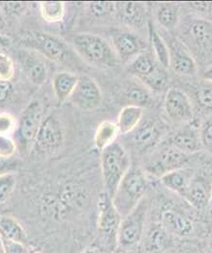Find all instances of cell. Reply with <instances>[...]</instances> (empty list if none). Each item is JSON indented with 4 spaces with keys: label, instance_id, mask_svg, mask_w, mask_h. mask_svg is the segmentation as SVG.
Instances as JSON below:
<instances>
[{
    "label": "cell",
    "instance_id": "obj_1",
    "mask_svg": "<svg viewBox=\"0 0 212 253\" xmlns=\"http://www.w3.org/2000/svg\"><path fill=\"white\" fill-rule=\"evenodd\" d=\"M20 44L23 48L32 50L51 62L67 66H78L79 56L74 49L61 38L42 31L25 32Z\"/></svg>",
    "mask_w": 212,
    "mask_h": 253
},
{
    "label": "cell",
    "instance_id": "obj_2",
    "mask_svg": "<svg viewBox=\"0 0 212 253\" xmlns=\"http://www.w3.org/2000/svg\"><path fill=\"white\" fill-rule=\"evenodd\" d=\"M72 48L83 61L103 67H115L120 61L114 48L104 38L91 33H78L70 37Z\"/></svg>",
    "mask_w": 212,
    "mask_h": 253
},
{
    "label": "cell",
    "instance_id": "obj_3",
    "mask_svg": "<svg viewBox=\"0 0 212 253\" xmlns=\"http://www.w3.org/2000/svg\"><path fill=\"white\" fill-rule=\"evenodd\" d=\"M193 58L209 63L212 61V23L207 18L191 17L185 20L178 36Z\"/></svg>",
    "mask_w": 212,
    "mask_h": 253
},
{
    "label": "cell",
    "instance_id": "obj_4",
    "mask_svg": "<svg viewBox=\"0 0 212 253\" xmlns=\"http://www.w3.org/2000/svg\"><path fill=\"white\" fill-rule=\"evenodd\" d=\"M148 188L145 173L137 168L130 167L124 175L112 198L114 206L122 219L139 205Z\"/></svg>",
    "mask_w": 212,
    "mask_h": 253
},
{
    "label": "cell",
    "instance_id": "obj_5",
    "mask_svg": "<svg viewBox=\"0 0 212 253\" xmlns=\"http://www.w3.org/2000/svg\"><path fill=\"white\" fill-rule=\"evenodd\" d=\"M101 173L105 191L111 198L130 168V159L125 148L114 142L101 152Z\"/></svg>",
    "mask_w": 212,
    "mask_h": 253
},
{
    "label": "cell",
    "instance_id": "obj_6",
    "mask_svg": "<svg viewBox=\"0 0 212 253\" xmlns=\"http://www.w3.org/2000/svg\"><path fill=\"white\" fill-rule=\"evenodd\" d=\"M43 107L39 100H33L23 110L17 121L16 141L17 148L24 154H28L37 139L40 126L42 123Z\"/></svg>",
    "mask_w": 212,
    "mask_h": 253
},
{
    "label": "cell",
    "instance_id": "obj_7",
    "mask_svg": "<svg viewBox=\"0 0 212 253\" xmlns=\"http://www.w3.org/2000/svg\"><path fill=\"white\" fill-rule=\"evenodd\" d=\"M146 216V203L142 200L130 214L122 219L117 233V244L121 248L131 249L140 243L145 234Z\"/></svg>",
    "mask_w": 212,
    "mask_h": 253
},
{
    "label": "cell",
    "instance_id": "obj_8",
    "mask_svg": "<svg viewBox=\"0 0 212 253\" xmlns=\"http://www.w3.org/2000/svg\"><path fill=\"white\" fill-rule=\"evenodd\" d=\"M159 32L168 47L169 68L179 76H194L197 73L198 66L190 51L177 36H173L170 32L164 31L163 29Z\"/></svg>",
    "mask_w": 212,
    "mask_h": 253
},
{
    "label": "cell",
    "instance_id": "obj_9",
    "mask_svg": "<svg viewBox=\"0 0 212 253\" xmlns=\"http://www.w3.org/2000/svg\"><path fill=\"white\" fill-rule=\"evenodd\" d=\"M191 156L178 149L164 144L161 150L153 156L146 166V171L155 177L161 178L164 174L184 168L189 163Z\"/></svg>",
    "mask_w": 212,
    "mask_h": 253
},
{
    "label": "cell",
    "instance_id": "obj_10",
    "mask_svg": "<svg viewBox=\"0 0 212 253\" xmlns=\"http://www.w3.org/2000/svg\"><path fill=\"white\" fill-rule=\"evenodd\" d=\"M122 217L116 210L112 198L103 192L98 202V230L105 243L113 246L117 243V233Z\"/></svg>",
    "mask_w": 212,
    "mask_h": 253
},
{
    "label": "cell",
    "instance_id": "obj_11",
    "mask_svg": "<svg viewBox=\"0 0 212 253\" xmlns=\"http://www.w3.org/2000/svg\"><path fill=\"white\" fill-rule=\"evenodd\" d=\"M112 46L120 62L129 63L147 50L145 41L130 29H115L112 32Z\"/></svg>",
    "mask_w": 212,
    "mask_h": 253
},
{
    "label": "cell",
    "instance_id": "obj_12",
    "mask_svg": "<svg viewBox=\"0 0 212 253\" xmlns=\"http://www.w3.org/2000/svg\"><path fill=\"white\" fill-rule=\"evenodd\" d=\"M103 100V95L97 82L88 75H81L77 82L69 101L82 111H94Z\"/></svg>",
    "mask_w": 212,
    "mask_h": 253
},
{
    "label": "cell",
    "instance_id": "obj_13",
    "mask_svg": "<svg viewBox=\"0 0 212 253\" xmlns=\"http://www.w3.org/2000/svg\"><path fill=\"white\" fill-rule=\"evenodd\" d=\"M164 111L167 116L177 123L192 122L193 104L190 97L179 87H170L164 97Z\"/></svg>",
    "mask_w": 212,
    "mask_h": 253
},
{
    "label": "cell",
    "instance_id": "obj_14",
    "mask_svg": "<svg viewBox=\"0 0 212 253\" xmlns=\"http://www.w3.org/2000/svg\"><path fill=\"white\" fill-rule=\"evenodd\" d=\"M64 138L61 122L56 116L49 115L42 120L34 147L42 154H52L61 148Z\"/></svg>",
    "mask_w": 212,
    "mask_h": 253
},
{
    "label": "cell",
    "instance_id": "obj_15",
    "mask_svg": "<svg viewBox=\"0 0 212 253\" xmlns=\"http://www.w3.org/2000/svg\"><path fill=\"white\" fill-rule=\"evenodd\" d=\"M160 224L170 235L177 237H187L194 231L192 219L178 207L170 204L163 206L160 214Z\"/></svg>",
    "mask_w": 212,
    "mask_h": 253
},
{
    "label": "cell",
    "instance_id": "obj_16",
    "mask_svg": "<svg viewBox=\"0 0 212 253\" xmlns=\"http://www.w3.org/2000/svg\"><path fill=\"white\" fill-rule=\"evenodd\" d=\"M148 3L115 2V18L129 29H142L148 25Z\"/></svg>",
    "mask_w": 212,
    "mask_h": 253
},
{
    "label": "cell",
    "instance_id": "obj_17",
    "mask_svg": "<svg viewBox=\"0 0 212 253\" xmlns=\"http://www.w3.org/2000/svg\"><path fill=\"white\" fill-rule=\"evenodd\" d=\"M17 59L22 71L33 84L42 86L48 77V70L43 57L32 50L22 48L17 52Z\"/></svg>",
    "mask_w": 212,
    "mask_h": 253
},
{
    "label": "cell",
    "instance_id": "obj_18",
    "mask_svg": "<svg viewBox=\"0 0 212 253\" xmlns=\"http://www.w3.org/2000/svg\"><path fill=\"white\" fill-rule=\"evenodd\" d=\"M212 188V177L195 174L183 199L196 210H205L209 206Z\"/></svg>",
    "mask_w": 212,
    "mask_h": 253
},
{
    "label": "cell",
    "instance_id": "obj_19",
    "mask_svg": "<svg viewBox=\"0 0 212 253\" xmlns=\"http://www.w3.org/2000/svg\"><path fill=\"white\" fill-rule=\"evenodd\" d=\"M165 144L170 145L189 156L195 155L203 149L200 139L199 127H197L193 123L175 132L169 137Z\"/></svg>",
    "mask_w": 212,
    "mask_h": 253
},
{
    "label": "cell",
    "instance_id": "obj_20",
    "mask_svg": "<svg viewBox=\"0 0 212 253\" xmlns=\"http://www.w3.org/2000/svg\"><path fill=\"white\" fill-rule=\"evenodd\" d=\"M132 132V142L140 153H144L154 148L161 140L163 133L158 123L151 119H147L143 122L141 121Z\"/></svg>",
    "mask_w": 212,
    "mask_h": 253
},
{
    "label": "cell",
    "instance_id": "obj_21",
    "mask_svg": "<svg viewBox=\"0 0 212 253\" xmlns=\"http://www.w3.org/2000/svg\"><path fill=\"white\" fill-rule=\"evenodd\" d=\"M157 23L164 31H174L179 23V6L178 3L161 2L151 4Z\"/></svg>",
    "mask_w": 212,
    "mask_h": 253
},
{
    "label": "cell",
    "instance_id": "obj_22",
    "mask_svg": "<svg viewBox=\"0 0 212 253\" xmlns=\"http://www.w3.org/2000/svg\"><path fill=\"white\" fill-rule=\"evenodd\" d=\"M194 174L195 172L193 169L184 167L164 174L160 179L167 189L178 194L181 198H184Z\"/></svg>",
    "mask_w": 212,
    "mask_h": 253
},
{
    "label": "cell",
    "instance_id": "obj_23",
    "mask_svg": "<svg viewBox=\"0 0 212 253\" xmlns=\"http://www.w3.org/2000/svg\"><path fill=\"white\" fill-rule=\"evenodd\" d=\"M79 76L70 71L57 72L52 79V87L60 103L69 100L77 84Z\"/></svg>",
    "mask_w": 212,
    "mask_h": 253
},
{
    "label": "cell",
    "instance_id": "obj_24",
    "mask_svg": "<svg viewBox=\"0 0 212 253\" xmlns=\"http://www.w3.org/2000/svg\"><path fill=\"white\" fill-rule=\"evenodd\" d=\"M144 109L135 106H126L118 114L116 125L120 134L126 135L132 132L141 123Z\"/></svg>",
    "mask_w": 212,
    "mask_h": 253
},
{
    "label": "cell",
    "instance_id": "obj_25",
    "mask_svg": "<svg viewBox=\"0 0 212 253\" xmlns=\"http://www.w3.org/2000/svg\"><path fill=\"white\" fill-rule=\"evenodd\" d=\"M159 64L160 63L157 62L154 55L145 51L128 63L127 71L139 82H142L156 69Z\"/></svg>",
    "mask_w": 212,
    "mask_h": 253
},
{
    "label": "cell",
    "instance_id": "obj_26",
    "mask_svg": "<svg viewBox=\"0 0 212 253\" xmlns=\"http://www.w3.org/2000/svg\"><path fill=\"white\" fill-rule=\"evenodd\" d=\"M148 36L153 55L157 62L166 69H169V52L162 35L150 19L148 22Z\"/></svg>",
    "mask_w": 212,
    "mask_h": 253
},
{
    "label": "cell",
    "instance_id": "obj_27",
    "mask_svg": "<svg viewBox=\"0 0 212 253\" xmlns=\"http://www.w3.org/2000/svg\"><path fill=\"white\" fill-rule=\"evenodd\" d=\"M169 235L161 224L151 226L145 235V251L148 253H164L170 245Z\"/></svg>",
    "mask_w": 212,
    "mask_h": 253
},
{
    "label": "cell",
    "instance_id": "obj_28",
    "mask_svg": "<svg viewBox=\"0 0 212 253\" xmlns=\"http://www.w3.org/2000/svg\"><path fill=\"white\" fill-rule=\"evenodd\" d=\"M124 99L127 106H135L144 109L153 104V98L150 90L143 84H130L124 90Z\"/></svg>",
    "mask_w": 212,
    "mask_h": 253
},
{
    "label": "cell",
    "instance_id": "obj_29",
    "mask_svg": "<svg viewBox=\"0 0 212 253\" xmlns=\"http://www.w3.org/2000/svg\"><path fill=\"white\" fill-rule=\"evenodd\" d=\"M119 134L116 123L110 120L103 121L97 126L94 133V146L98 151L102 152L107 147L116 142L117 135Z\"/></svg>",
    "mask_w": 212,
    "mask_h": 253
},
{
    "label": "cell",
    "instance_id": "obj_30",
    "mask_svg": "<svg viewBox=\"0 0 212 253\" xmlns=\"http://www.w3.org/2000/svg\"><path fill=\"white\" fill-rule=\"evenodd\" d=\"M0 235L25 244L27 235L22 225L11 216H2L0 218Z\"/></svg>",
    "mask_w": 212,
    "mask_h": 253
},
{
    "label": "cell",
    "instance_id": "obj_31",
    "mask_svg": "<svg viewBox=\"0 0 212 253\" xmlns=\"http://www.w3.org/2000/svg\"><path fill=\"white\" fill-rule=\"evenodd\" d=\"M196 105L203 111L212 112V82L202 80L192 87Z\"/></svg>",
    "mask_w": 212,
    "mask_h": 253
},
{
    "label": "cell",
    "instance_id": "obj_32",
    "mask_svg": "<svg viewBox=\"0 0 212 253\" xmlns=\"http://www.w3.org/2000/svg\"><path fill=\"white\" fill-rule=\"evenodd\" d=\"M140 83L151 91L162 92L168 85L169 73L166 68L159 64L156 69Z\"/></svg>",
    "mask_w": 212,
    "mask_h": 253
},
{
    "label": "cell",
    "instance_id": "obj_33",
    "mask_svg": "<svg viewBox=\"0 0 212 253\" xmlns=\"http://www.w3.org/2000/svg\"><path fill=\"white\" fill-rule=\"evenodd\" d=\"M39 7L42 18L50 23L60 22L65 16V8L64 2L45 1L41 2L39 4Z\"/></svg>",
    "mask_w": 212,
    "mask_h": 253
},
{
    "label": "cell",
    "instance_id": "obj_34",
    "mask_svg": "<svg viewBox=\"0 0 212 253\" xmlns=\"http://www.w3.org/2000/svg\"><path fill=\"white\" fill-rule=\"evenodd\" d=\"M89 16L94 18H107L114 16L115 2H90L86 4Z\"/></svg>",
    "mask_w": 212,
    "mask_h": 253
},
{
    "label": "cell",
    "instance_id": "obj_35",
    "mask_svg": "<svg viewBox=\"0 0 212 253\" xmlns=\"http://www.w3.org/2000/svg\"><path fill=\"white\" fill-rule=\"evenodd\" d=\"M199 133L203 149L212 156V114L202 122Z\"/></svg>",
    "mask_w": 212,
    "mask_h": 253
},
{
    "label": "cell",
    "instance_id": "obj_36",
    "mask_svg": "<svg viewBox=\"0 0 212 253\" xmlns=\"http://www.w3.org/2000/svg\"><path fill=\"white\" fill-rule=\"evenodd\" d=\"M16 176L14 173L3 174L0 176V204L5 203L15 190Z\"/></svg>",
    "mask_w": 212,
    "mask_h": 253
},
{
    "label": "cell",
    "instance_id": "obj_37",
    "mask_svg": "<svg viewBox=\"0 0 212 253\" xmlns=\"http://www.w3.org/2000/svg\"><path fill=\"white\" fill-rule=\"evenodd\" d=\"M15 76V64L5 53L0 52V81L10 82Z\"/></svg>",
    "mask_w": 212,
    "mask_h": 253
},
{
    "label": "cell",
    "instance_id": "obj_38",
    "mask_svg": "<svg viewBox=\"0 0 212 253\" xmlns=\"http://www.w3.org/2000/svg\"><path fill=\"white\" fill-rule=\"evenodd\" d=\"M0 245L3 253H30L25 244L10 240L0 235Z\"/></svg>",
    "mask_w": 212,
    "mask_h": 253
},
{
    "label": "cell",
    "instance_id": "obj_39",
    "mask_svg": "<svg viewBox=\"0 0 212 253\" xmlns=\"http://www.w3.org/2000/svg\"><path fill=\"white\" fill-rule=\"evenodd\" d=\"M16 118L8 113V112H1L0 113V134L1 135H9L16 131Z\"/></svg>",
    "mask_w": 212,
    "mask_h": 253
},
{
    "label": "cell",
    "instance_id": "obj_40",
    "mask_svg": "<svg viewBox=\"0 0 212 253\" xmlns=\"http://www.w3.org/2000/svg\"><path fill=\"white\" fill-rule=\"evenodd\" d=\"M16 143L9 135L0 134V158H11L16 152Z\"/></svg>",
    "mask_w": 212,
    "mask_h": 253
},
{
    "label": "cell",
    "instance_id": "obj_41",
    "mask_svg": "<svg viewBox=\"0 0 212 253\" xmlns=\"http://www.w3.org/2000/svg\"><path fill=\"white\" fill-rule=\"evenodd\" d=\"M185 5L195 13L197 17L205 18V16H212V3L211 2H192L186 3Z\"/></svg>",
    "mask_w": 212,
    "mask_h": 253
},
{
    "label": "cell",
    "instance_id": "obj_42",
    "mask_svg": "<svg viewBox=\"0 0 212 253\" xmlns=\"http://www.w3.org/2000/svg\"><path fill=\"white\" fill-rule=\"evenodd\" d=\"M28 6V3H0V7H2V10L7 15L13 16L23 15L24 12L27 10Z\"/></svg>",
    "mask_w": 212,
    "mask_h": 253
},
{
    "label": "cell",
    "instance_id": "obj_43",
    "mask_svg": "<svg viewBox=\"0 0 212 253\" xmlns=\"http://www.w3.org/2000/svg\"><path fill=\"white\" fill-rule=\"evenodd\" d=\"M18 167V161L14 158H0V176L14 173Z\"/></svg>",
    "mask_w": 212,
    "mask_h": 253
},
{
    "label": "cell",
    "instance_id": "obj_44",
    "mask_svg": "<svg viewBox=\"0 0 212 253\" xmlns=\"http://www.w3.org/2000/svg\"><path fill=\"white\" fill-rule=\"evenodd\" d=\"M13 84L8 81H0V104L6 102L13 93Z\"/></svg>",
    "mask_w": 212,
    "mask_h": 253
},
{
    "label": "cell",
    "instance_id": "obj_45",
    "mask_svg": "<svg viewBox=\"0 0 212 253\" xmlns=\"http://www.w3.org/2000/svg\"><path fill=\"white\" fill-rule=\"evenodd\" d=\"M11 45V39L5 36L0 35V52L5 49V48L9 47Z\"/></svg>",
    "mask_w": 212,
    "mask_h": 253
},
{
    "label": "cell",
    "instance_id": "obj_46",
    "mask_svg": "<svg viewBox=\"0 0 212 253\" xmlns=\"http://www.w3.org/2000/svg\"><path fill=\"white\" fill-rule=\"evenodd\" d=\"M82 253H104V252L100 247L92 245V246L87 247Z\"/></svg>",
    "mask_w": 212,
    "mask_h": 253
},
{
    "label": "cell",
    "instance_id": "obj_47",
    "mask_svg": "<svg viewBox=\"0 0 212 253\" xmlns=\"http://www.w3.org/2000/svg\"><path fill=\"white\" fill-rule=\"evenodd\" d=\"M203 80L212 82V63L206 68V70L203 74Z\"/></svg>",
    "mask_w": 212,
    "mask_h": 253
},
{
    "label": "cell",
    "instance_id": "obj_48",
    "mask_svg": "<svg viewBox=\"0 0 212 253\" xmlns=\"http://www.w3.org/2000/svg\"><path fill=\"white\" fill-rule=\"evenodd\" d=\"M208 253H212V236L209 239L208 242Z\"/></svg>",
    "mask_w": 212,
    "mask_h": 253
},
{
    "label": "cell",
    "instance_id": "obj_49",
    "mask_svg": "<svg viewBox=\"0 0 212 253\" xmlns=\"http://www.w3.org/2000/svg\"><path fill=\"white\" fill-rule=\"evenodd\" d=\"M208 208L210 209V213L212 214V192H211V198H210V203H209V206H208Z\"/></svg>",
    "mask_w": 212,
    "mask_h": 253
},
{
    "label": "cell",
    "instance_id": "obj_50",
    "mask_svg": "<svg viewBox=\"0 0 212 253\" xmlns=\"http://www.w3.org/2000/svg\"></svg>",
    "mask_w": 212,
    "mask_h": 253
},
{
    "label": "cell",
    "instance_id": "obj_51",
    "mask_svg": "<svg viewBox=\"0 0 212 253\" xmlns=\"http://www.w3.org/2000/svg\"><path fill=\"white\" fill-rule=\"evenodd\" d=\"M0 246H1V245H0Z\"/></svg>",
    "mask_w": 212,
    "mask_h": 253
}]
</instances>
